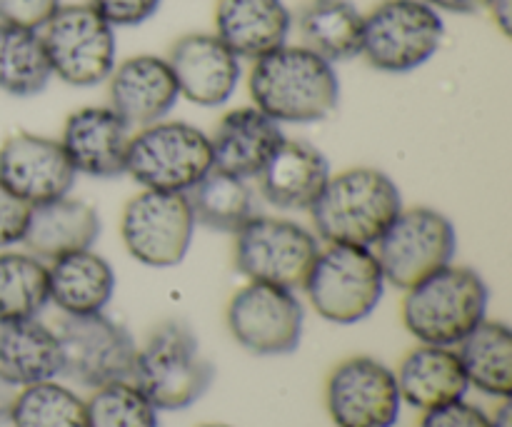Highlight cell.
<instances>
[{
    "mask_svg": "<svg viewBox=\"0 0 512 427\" xmlns=\"http://www.w3.org/2000/svg\"><path fill=\"white\" fill-rule=\"evenodd\" d=\"M385 275L373 248H320L303 290L310 305L333 325H355L375 313L385 293Z\"/></svg>",
    "mask_w": 512,
    "mask_h": 427,
    "instance_id": "52a82bcc",
    "label": "cell"
},
{
    "mask_svg": "<svg viewBox=\"0 0 512 427\" xmlns=\"http://www.w3.org/2000/svg\"><path fill=\"white\" fill-rule=\"evenodd\" d=\"M418 427H493V420L478 405L455 400V403L425 410Z\"/></svg>",
    "mask_w": 512,
    "mask_h": 427,
    "instance_id": "d590c367",
    "label": "cell"
},
{
    "mask_svg": "<svg viewBox=\"0 0 512 427\" xmlns=\"http://www.w3.org/2000/svg\"><path fill=\"white\" fill-rule=\"evenodd\" d=\"M283 125L255 105L233 108L218 120L210 148H213V168L238 178L255 180L265 168L275 150L283 145Z\"/></svg>",
    "mask_w": 512,
    "mask_h": 427,
    "instance_id": "ffe728a7",
    "label": "cell"
},
{
    "mask_svg": "<svg viewBox=\"0 0 512 427\" xmlns=\"http://www.w3.org/2000/svg\"><path fill=\"white\" fill-rule=\"evenodd\" d=\"M213 33L240 60H258L290 43L293 10L285 0H218Z\"/></svg>",
    "mask_w": 512,
    "mask_h": 427,
    "instance_id": "7402d4cb",
    "label": "cell"
},
{
    "mask_svg": "<svg viewBox=\"0 0 512 427\" xmlns=\"http://www.w3.org/2000/svg\"><path fill=\"white\" fill-rule=\"evenodd\" d=\"M440 15H478L485 13L490 0H425Z\"/></svg>",
    "mask_w": 512,
    "mask_h": 427,
    "instance_id": "8d00e7d4",
    "label": "cell"
},
{
    "mask_svg": "<svg viewBox=\"0 0 512 427\" xmlns=\"http://www.w3.org/2000/svg\"><path fill=\"white\" fill-rule=\"evenodd\" d=\"M48 303V263L28 250H0V325L38 318Z\"/></svg>",
    "mask_w": 512,
    "mask_h": 427,
    "instance_id": "f546056e",
    "label": "cell"
},
{
    "mask_svg": "<svg viewBox=\"0 0 512 427\" xmlns=\"http://www.w3.org/2000/svg\"><path fill=\"white\" fill-rule=\"evenodd\" d=\"M395 380L400 400L423 413L463 400L470 388L455 348L443 345H420L410 350L400 363Z\"/></svg>",
    "mask_w": 512,
    "mask_h": 427,
    "instance_id": "cb8c5ba5",
    "label": "cell"
},
{
    "mask_svg": "<svg viewBox=\"0 0 512 427\" xmlns=\"http://www.w3.org/2000/svg\"><path fill=\"white\" fill-rule=\"evenodd\" d=\"M75 178L60 140L15 130L0 143V180L30 208L68 195Z\"/></svg>",
    "mask_w": 512,
    "mask_h": 427,
    "instance_id": "2e32d148",
    "label": "cell"
},
{
    "mask_svg": "<svg viewBox=\"0 0 512 427\" xmlns=\"http://www.w3.org/2000/svg\"><path fill=\"white\" fill-rule=\"evenodd\" d=\"M373 250L385 283L408 290L453 263L458 233L445 213L428 205H413L400 210Z\"/></svg>",
    "mask_w": 512,
    "mask_h": 427,
    "instance_id": "30bf717a",
    "label": "cell"
},
{
    "mask_svg": "<svg viewBox=\"0 0 512 427\" xmlns=\"http://www.w3.org/2000/svg\"><path fill=\"white\" fill-rule=\"evenodd\" d=\"M53 83L40 30L0 23V93L35 98Z\"/></svg>",
    "mask_w": 512,
    "mask_h": 427,
    "instance_id": "f1b7e54d",
    "label": "cell"
},
{
    "mask_svg": "<svg viewBox=\"0 0 512 427\" xmlns=\"http://www.w3.org/2000/svg\"><path fill=\"white\" fill-rule=\"evenodd\" d=\"M233 238V260L240 275L250 283L288 290H303L320 253V240L313 230L275 215H253Z\"/></svg>",
    "mask_w": 512,
    "mask_h": 427,
    "instance_id": "9c48e42d",
    "label": "cell"
},
{
    "mask_svg": "<svg viewBox=\"0 0 512 427\" xmlns=\"http://www.w3.org/2000/svg\"><path fill=\"white\" fill-rule=\"evenodd\" d=\"M468 383L498 400L512 395V330L500 320L485 318L468 338L455 345Z\"/></svg>",
    "mask_w": 512,
    "mask_h": 427,
    "instance_id": "4316f807",
    "label": "cell"
},
{
    "mask_svg": "<svg viewBox=\"0 0 512 427\" xmlns=\"http://www.w3.org/2000/svg\"><path fill=\"white\" fill-rule=\"evenodd\" d=\"M325 405L335 427H393L403 400L388 365L355 355L333 368L325 385Z\"/></svg>",
    "mask_w": 512,
    "mask_h": 427,
    "instance_id": "5bb4252c",
    "label": "cell"
},
{
    "mask_svg": "<svg viewBox=\"0 0 512 427\" xmlns=\"http://www.w3.org/2000/svg\"><path fill=\"white\" fill-rule=\"evenodd\" d=\"M105 85L108 105L133 130L165 120L180 100L178 83L165 55L138 53L118 60Z\"/></svg>",
    "mask_w": 512,
    "mask_h": 427,
    "instance_id": "e0dca14e",
    "label": "cell"
},
{
    "mask_svg": "<svg viewBox=\"0 0 512 427\" xmlns=\"http://www.w3.org/2000/svg\"><path fill=\"white\" fill-rule=\"evenodd\" d=\"M195 218L185 193L140 190L120 215V238L133 260L145 268H175L190 253Z\"/></svg>",
    "mask_w": 512,
    "mask_h": 427,
    "instance_id": "8fae6325",
    "label": "cell"
},
{
    "mask_svg": "<svg viewBox=\"0 0 512 427\" xmlns=\"http://www.w3.org/2000/svg\"><path fill=\"white\" fill-rule=\"evenodd\" d=\"M165 60L175 75L180 98L198 108L228 105L243 80V60L213 30L183 33L173 40Z\"/></svg>",
    "mask_w": 512,
    "mask_h": 427,
    "instance_id": "9a60e30c",
    "label": "cell"
},
{
    "mask_svg": "<svg viewBox=\"0 0 512 427\" xmlns=\"http://www.w3.org/2000/svg\"><path fill=\"white\" fill-rule=\"evenodd\" d=\"M130 128L110 105H85L65 118L60 145L78 175L118 178L125 175Z\"/></svg>",
    "mask_w": 512,
    "mask_h": 427,
    "instance_id": "ac0fdd59",
    "label": "cell"
},
{
    "mask_svg": "<svg viewBox=\"0 0 512 427\" xmlns=\"http://www.w3.org/2000/svg\"><path fill=\"white\" fill-rule=\"evenodd\" d=\"M225 320L240 348L260 358H275L298 350L305 308L295 290L248 280V285L235 290L230 298Z\"/></svg>",
    "mask_w": 512,
    "mask_h": 427,
    "instance_id": "4fadbf2b",
    "label": "cell"
},
{
    "mask_svg": "<svg viewBox=\"0 0 512 427\" xmlns=\"http://www.w3.org/2000/svg\"><path fill=\"white\" fill-rule=\"evenodd\" d=\"M53 80L70 88H98L118 63V28L93 5L63 3L40 28Z\"/></svg>",
    "mask_w": 512,
    "mask_h": 427,
    "instance_id": "ba28073f",
    "label": "cell"
},
{
    "mask_svg": "<svg viewBox=\"0 0 512 427\" xmlns=\"http://www.w3.org/2000/svg\"><path fill=\"white\" fill-rule=\"evenodd\" d=\"M213 168L210 135L188 120H158L130 133L125 175L140 190L188 195Z\"/></svg>",
    "mask_w": 512,
    "mask_h": 427,
    "instance_id": "5b68a950",
    "label": "cell"
},
{
    "mask_svg": "<svg viewBox=\"0 0 512 427\" xmlns=\"http://www.w3.org/2000/svg\"><path fill=\"white\" fill-rule=\"evenodd\" d=\"M8 425L88 427V408L73 388L55 383V380H45V383L20 388Z\"/></svg>",
    "mask_w": 512,
    "mask_h": 427,
    "instance_id": "4dcf8cb0",
    "label": "cell"
},
{
    "mask_svg": "<svg viewBox=\"0 0 512 427\" xmlns=\"http://www.w3.org/2000/svg\"><path fill=\"white\" fill-rule=\"evenodd\" d=\"M113 28H138L155 18L163 0H88Z\"/></svg>",
    "mask_w": 512,
    "mask_h": 427,
    "instance_id": "d6a6232c",
    "label": "cell"
},
{
    "mask_svg": "<svg viewBox=\"0 0 512 427\" xmlns=\"http://www.w3.org/2000/svg\"><path fill=\"white\" fill-rule=\"evenodd\" d=\"M490 420H493V427H512L510 400H503V405L498 408V413H495Z\"/></svg>",
    "mask_w": 512,
    "mask_h": 427,
    "instance_id": "ab89813d",
    "label": "cell"
},
{
    "mask_svg": "<svg viewBox=\"0 0 512 427\" xmlns=\"http://www.w3.org/2000/svg\"><path fill=\"white\" fill-rule=\"evenodd\" d=\"M405 208L398 183L373 165H353L330 175L313 208V233L328 245L375 248Z\"/></svg>",
    "mask_w": 512,
    "mask_h": 427,
    "instance_id": "7a4b0ae2",
    "label": "cell"
},
{
    "mask_svg": "<svg viewBox=\"0 0 512 427\" xmlns=\"http://www.w3.org/2000/svg\"><path fill=\"white\" fill-rule=\"evenodd\" d=\"M328 158L308 140L285 138L255 178L268 205L283 213H305L315 205L330 180Z\"/></svg>",
    "mask_w": 512,
    "mask_h": 427,
    "instance_id": "d6986e66",
    "label": "cell"
},
{
    "mask_svg": "<svg viewBox=\"0 0 512 427\" xmlns=\"http://www.w3.org/2000/svg\"><path fill=\"white\" fill-rule=\"evenodd\" d=\"M63 5V0H0V23L40 30Z\"/></svg>",
    "mask_w": 512,
    "mask_h": 427,
    "instance_id": "e575fe53",
    "label": "cell"
},
{
    "mask_svg": "<svg viewBox=\"0 0 512 427\" xmlns=\"http://www.w3.org/2000/svg\"><path fill=\"white\" fill-rule=\"evenodd\" d=\"M488 285L465 265H445L405 290L403 325L420 345L455 348L488 315Z\"/></svg>",
    "mask_w": 512,
    "mask_h": 427,
    "instance_id": "3957f363",
    "label": "cell"
},
{
    "mask_svg": "<svg viewBox=\"0 0 512 427\" xmlns=\"http://www.w3.org/2000/svg\"><path fill=\"white\" fill-rule=\"evenodd\" d=\"M20 388L0 370V425L10 423V413H13L15 398H18Z\"/></svg>",
    "mask_w": 512,
    "mask_h": 427,
    "instance_id": "f35d334b",
    "label": "cell"
},
{
    "mask_svg": "<svg viewBox=\"0 0 512 427\" xmlns=\"http://www.w3.org/2000/svg\"><path fill=\"white\" fill-rule=\"evenodd\" d=\"M195 225L215 233L235 235L253 215H258V195L250 180L210 168L188 193Z\"/></svg>",
    "mask_w": 512,
    "mask_h": 427,
    "instance_id": "83f0119b",
    "label": "cell"
},
{
    "mask_svg": "<svg viewBox=\"0 0 512 427\" xmlns=\"http://www.w3.org/2000/svg\"><path fill=\"white\" fill-rule=\"evenodd\" d=\"M445 18L425 0H380L363 13L360 58L378 73L405 75L438 55Z\"/></svg>",
    "mask_w": 512,
    "mask_h": 427,
    "instance_id": "8992f818",
    "label": "cell"
},
{
    "mask_svg": "<svg viewBox=\"0 0 512 427\" xmlns=\"http://www.w3.org/2000/svg\"><path fill=\"white\" fill-rule=\"evenodd\" d=\"M113 295V265L93 248L48 263V298L68 318L105 313Z\"/></svg>",
    "mask_w": 512,
    "mask_h": 427,
    "instance_id": "603a6c76",
    "label": "cell"
},
{
    "mask_svg": "<svg viewBox=\"0 0 512 427\" xmlns=\"http://www.w3.org/2000/svg\"><path fill=\"white\" fill-rule=\"evenodd\" d=\"M485 13L490 15V20L495 23V28L508 38L512 30V0H490Z\"/></svg>",
    "mask_w": 512,
    "mask_h": 427,
    "instance_id": "74e56055",
    "label": "cell"
},
{
    "mask_svg": "<svg viewBox=\"0 0 512 427\" xmlns=\"http://www.w3.org/2000/svg\"><path fill=\"white\" fill-rule=\"evenodd\" d=\"M30 205L0 180V250L23 243Z\"/></svg>",
    "mask_w": 512,
    "mask_h": 427,
    "instance_id": "836d02e7",
    "label": "cell"
},
{
    "mask_svg": "<svg viewBox=\"0 0 512 427\" xmlns=\"http://www.w3.org/2000/svg\"><path fill=\"white\" fill-rule=\"evenodd\" d=\"M293 30H298L300 45L328 63L360 58L363 13L353 0H308L293 15Z\"/></svg>",
    "mask_w": 512,
    "mask_h": 427,
    "instance_id": "d4e9b609",
    "label": "cell"
},
{
    "mask_svg": "<svg viewBox=\"0 0 512 427\" xmlns=\"http://www.w3.org/2000/svg\"><path fill=\"white\" fill-rule=\"evenodd\" d=\"M60 365L63 355L58 333L38 318L0 325V370L18 388L55 380Z\"/></svg>",
    "mask_w": 512,
    "mask_h": 427,
    "instance_id": "484cf974",
    "label": "cell"
},
{
    "mask_svg": "<svg viewBox=\"0 0 512 427\" xmlns=\"http://www.w3.org/2000/svg\"><path fill=\"white\" fill-rule=\"evenodd\" d=\"M55 333L63 355L60 375L80 388L95 390L118 380H130L133 375L138 345L118 320L105 313L80 318L65 315Z\"/></svg>",
    "mask_w": 512,
    "mask_h": 427,
    "instance_id": "7c38bea8",
    "label": "cell"
},
{
    "mask_svg": "<svg viewBox=\"0 0 512 427\" xmlns=\"http://www.w3.org/2000/svg\"><path fill=\"white\" fill-rule=\"evenodd\" d=\"M200 427H233V425H225V423H205V425H200Z\"/></svg>",
    "mask_w": 512,
    "mask_h": 427,
    "instance_id": "60d3db41",
    "label": "cell"
},
{
    "mask_svg": "<svg viewBox=\"0 0 512 427\" xmlns=\"http://www.w3.org/2000/svg\"><path fill=\"white\" fill-rule=\"evenodd\" d=\"M85 408L88 427H160L155 405L130 380L95 388Z\"/></svg>",
    "mask_w": 512,
    "mask_h": 427,
    "instance_id": "1f68e13d",
    "label": "cell"
},
{
    "mask_svg": "<svg viewBox=\"0 0 512 427\" xmlns=\"http://www.w3.org/2000/svg\"><path fill=\"white\" fill-rule=\"evenodd\" d=\"M248 93L255 108L280 125L323 123L340 105V75L333 63L300 43H285L253 60Z\"/></svg>",
    "mask_w": 512,
    "mask_h": 427,
    "instance_id": "6da1fadb",
    "label": "cell"
},
{
    "mask_svg": "<svg viewBox=\"0 0 512 427\" xmlns=\"http://www.w3.org/2000/svg\"><path fill=\"white\" fill-rule=\"evenodd\" d=\"M100 233H103V220L98 210L88 200L73 198L68 193L30 208L20 245L43 263H53L63 255L93 248Z\"/></svg>",
    "mask_w": 512,
    "mask_h": 427,
    "instance_id": "44dd1931",
    "label": "cell"
},
{
    "mask_svg": "<svg viewBox=\"0 0 512 427\" xmlns=\"http://www.w3.org/2000/svg\"><path fill=\"white\" fill-rule=\"evenodd\" d=\"M215 370L200 353L193 330L180 320H168L138 348L130 383L155 405V410L178 413L198 403L210 390Z\"/></svg>",
    "mask_w": 512,
    "mask_h": 427,
    "instance_id": "277c9868",
    "label": "cell"
}]
</instances>
